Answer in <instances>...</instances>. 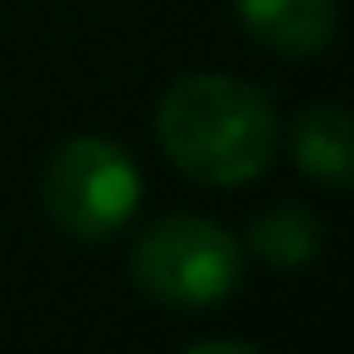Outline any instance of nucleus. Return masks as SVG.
Wrapping results in <instances>:
<instances>
[{"label":"nucleus","instance_id":"nucleus-6","mask_svg":"<svg viewBox=\"0 0 354 354\" xmlns=\"http://www.w3.org/2000/svg\"><path fill=\"white\" fill-rule=\"evenodd\" d=\"M248 248L272 267H306L320 252V218L306 204H281L248 228Z\"/></svg>","mask_w":354,"mask_h":354},{"label":"nucleus","instance_id":"nucleus-4","mask_svg":"<svg viewBox=\"0 0 354 354\" xmlns=\"http://www.w3.org/2000/svg\"><path fill=\"white\" fill-rule=\"evenodd\" d=\"M233 10L267 49L291 59L320 54L339 20L335 0H233Z\"/></svg>","mask_w":354,"mask_h":354},{"label":"nucleus","instance_id":"nucleus-3","mask_svg":"<svg viewBox=\"0 0 354 354\" xmlns=\"http://www.w3.org/2000/svg\"><path fill=\"white\" fill-rule=\"evenodd\" d=\"M44 214L78 243H102L131 223L141 204V170L136 160L107 136H68L39 180Z\"/></svg>","mask_w":354,"mask_h":354},{"label":"nucleus","instance_id":"nucleus-1","mask_svg":"<svg viewBox=\"0 0 354 354\" xmlns=\"http://www.w3.org/2000/svg\"><path fill=\"white\" fill-rule=\"evenodd\" d=\"M156 141L199 185H248L277 156V107L262 88L228 73H189L156 107Z\"/></svg>","mask_w":354,"mask_h":354},{"label":"nucleus","instance_id":"nucleus-5","mask_svg":"<svg viewBox=\"0 0 354 354\" xmlns=\"http://www.w3.org/2000/svg\"><path fill=\"white\" fill-rule=\"evenodd\" d=\"M291 151H296V165L330 185V189H344L354 180V165H349V117L344 107L335 102H320V107H306L291 127Z\"/></svg>","mask_w":354,"mask_h":354},{"label":"nucleus","instance_id":"nucleus-2","mask_svg":"<svg viewBox=\"0 0 354 354\" xmlns=\"http://www.w3.org/2000/svg\"><path fill=\"white\" fill-rule=\"evenodd\" d=\"M131 281L160 306L180 310L218 306L243 281V248L214 218L170 214L151 223L131 248Z\"/></svg>","mask_w":354,"mask_h":354},{"label":"nucleus","instance_id":"nucleus-7","mask_svg":"<svg viewBox=\"0 0 354 354\" xmlns=\"http://www.w3.org/2000/svg\"><path fill=\"white\" fill-rule=\"evenodd\" d=\"M185 354H262V349L257 344H243V339H199Z\"/></svg>","mask_w":354,"mask_h":354}]
</instances>
